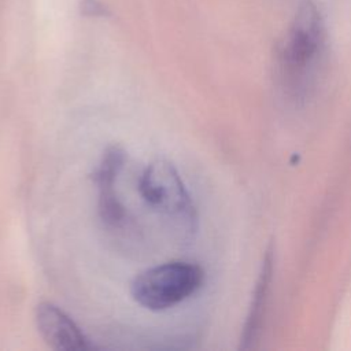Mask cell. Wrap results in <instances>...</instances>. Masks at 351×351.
I'll list each match as a JSON object with an SVG mask.
<instances>
[{"label":"cell","mask_w":351,"mask_h":351,"mask_svg":"<svg viewBox=\"0 0 351 351\" xmlns=\"http://www.w3.org/2000/svg\"><path fill=\"white\" fill-rule=\"evenodd\" d=\"M326 49L322 19L317 8L306 3L298 12L278 52V78L288 99L303 103L314 92Z\"/></svg>","instance_id":"1"},{"label":"cell","mask_w":351,"mask_h":351,"mask_svg":"<svg viewBox=\"0 0 351 351\" xmlns=\"http://www.w3.org/2000/svg\"><path fill=\"white\" fill-rule=\"evenodd\" d=\"M204 281V270L191 262H166L141 271L132 282V298L144 308L162 311L196 293Z\"/></svg>","instance_id":"2"},{"label":"cell","mask_w":351,"mask_h":351,"mask_svg":"<svg viewBox=\"0 0 351 351\" xmlns=\"http://www.w3.org/2000/svg\"><path fill=\"white\" fill-rule=\"evenodd\" d=\"M138 193L144 202L171 219L185 234L196 228V210L193 202L171 163L156 160L149 163L138 178Z\"/></svg>","instance_id":"3"},{"label":"cell","mask_w":351,"mask_h":351,"mask_svg":"<svg viewBox=\"0 0 351 351\" xmlns=\"http://www.w3.org/2000/svg\"><path fill=\"white\" fill-rule=\"evenodd\" d=\"M125 152L118 145L106 149L99 166L93 171L92 181L97 189V213L103 225L110 230L122 232L130 226V217L122 204L115 182L123 166Z\"/></svg>","instance_id":"4"},{"label":"cell","mask_w":351,"mask_h":351,"mask_svg":"<svg viewBox=\"0 0 351 351\" xmlns=\"http://www.w3.org/2000/svg\"><path fill=\"white\" fill-rule=\"evenodd\" d=\"M36 326L44 341L53 350H89L92 344L75 322L58 306L43 302L36 307Z\"/></svg>","instance_id":"5"},{"label":"cell","mask_w":351,"mask_h":351,"mask_svg":"<svg viewBox=\"0 0 351 351\" xmlns=\"http://www.w3.org/2000/svg\"><path fill=\"white\" fill-rule=\"evenodd\" d=\"M270 276H271V258H270V254H269L267 259L265 261V265L262 267V273H261V278H259L258 288H256V292H255L254 303H252L251 313H250V317H248V321H247V326H245V330H244L243 340L245 343H251L255 339V335H256L261 318L263 317L262 308L265 306Z\"/></svg>","instance_id":"6"}]
</instances>
